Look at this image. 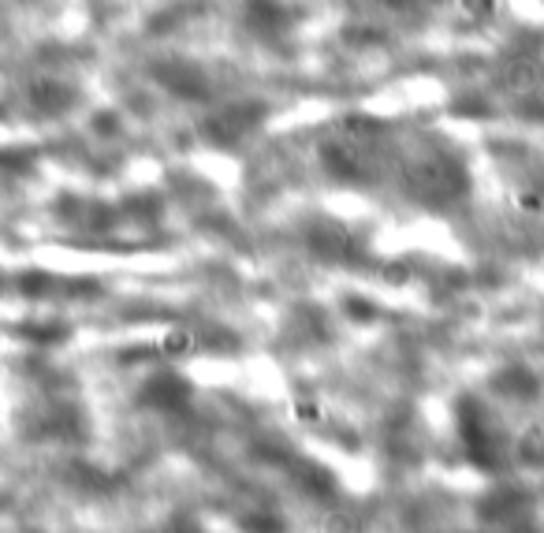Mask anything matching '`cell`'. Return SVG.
<instances>
[{
    "mask_svg": "<svg viewBox=\"0 0 544 533\" xmlns=\"http://www.w3.org/2000/svg\"><path fill=\"white\" fill-rule=\"evenodd\" d=\"M161 533H202V530H198V522L194 519H172Z\"/></svg>",
    "mask_w": 544,
    "mask_h": 533,
    "instance_id": "2",
    "label": "cell"
},
{
    "mask_svg": "<svg viewBox=\"0 0 544 533\" xmlns=\"http://www.w3.org/2000/svg\"><path fill=\"white\" fill-rule=\"evenodd\" d=\"M507 82H511V86H537V82H541V68H537L533 60H515L511 71H507Z\"/></svg>",
    "mask_w": 544,
    "mask_h": 533,
    "instance_id": "1",
    "label": "cell"
}]
</instances>
